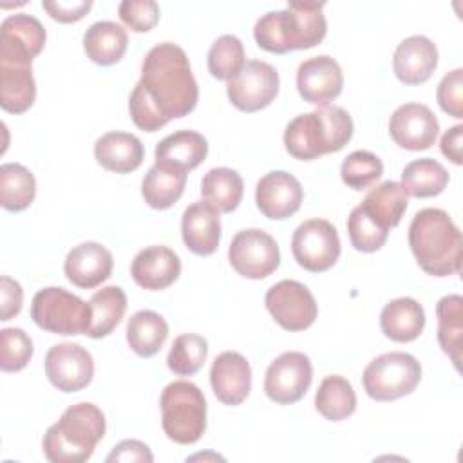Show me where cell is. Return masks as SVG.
Masks as SVG:
<instances>
[{"instance_id":"cell-1","label":"cell","mask_w":463,"mask_h":463,"mask_svg":"<svg viewBox=\"0 0 463 463\" xmlns=\"http://www.w3.org/2000/svg\"><path fill=\"white\" fill-rule=\"evenodd\" d=\"M199 99L197 81L186 52L172 42L154 45L141 63V78L130 92L128 112L145 132L190 114Z\"/></svg>"},{"instance_id":"cell-14","label":"cell","mask_w":463,"mask_h":463,"mask_svg":"<svg viewBox=\"0 0 463 463\" xmlns=\"http://www.w3.org/2000/svg\"><path fill=\"white\" fill-rule=\"evenodd\" d=\"M45 376L61 392L85 389L94 376V360L80 344L61 342L45 354Z\"/></svg>"},{"instance_id":"cell-18","label":"cell","mask_w":463,"mask_h":463,"mask_svg":"<svg viewBox=\"0 0 463 463\" xmlns=\"http://www.w3.org/2000/svg\"><path fill=\"white\" fill-rule=\"evenodd\" d=\"M304 190L298 179L284 170L262 175L255 188V203L260 213L273 221H282L298 212Z\"/></svg>"},{"instance_id":"cell-29","label":"cell","mask_w":463,"mask_h":463,"mask_svg":"<svg viewBox=\"0 0 463 463\" xmlns=\"http://www.w3.org/2000/svg\"><path fill=\"white\" fill-rule=\"evenodd\" d=\"M128 45L127 31L110 20L94 22L83 34V49L90 61L98 65L118 63Z\"/></svg>"},{"instance_id":"cell-8","label":"cell","mask_w":463,"mask_h":463,"mask_svg":"<svg viewBox=\"0 0 463 463\" xmlns=\"http://www.w3.org/2000/svg\"><path fill=\"white\" fill-rule=\"evenodd\" d=\"M420 380V362L403 351H391L376 356L367 364L362 374L367 396L376 402H391L411 394Z\"/></svg>"},{"instance_id":"cell-19","label":"cell","mask_w":463,"mask_h":463,"mask_svg":"<svg viewBox=\"0 0 463 463\" xmlns=\"http://www.w3.org/2000/svg\"><path fill=\"white\" fill-rule=\"evenodd\" d=\"M210 385L224 405H241L251 391V367L237 351H224L215 356L210 369Z\"/></svg>"},{"instance_id":"cell-44","label":"cell","mask_w":463,"mask_h":463,"mask_svg":"<svg viewBox=\"0 0 463 463\" xmlns=\"http://www.w3.org/2000/svg\"><path fill=\"white\" fill-rule=\"evenodd\" d=\"M436 99L443 112L452 118H463V69L447 72L436 90Z\"/></svg>"},{"instance_id":"cell-35","label":"cell","mask_w":463,"mask_h":463,"mask_svg":"<svg viewBox=\"0 0 463 463\" xmlns=\"http://www.w3.org/2000/svg\"><path fill=\"white\" fill-rule=\"evenodd\" d=\"M438 342L445 354L459 371L461 336H463V298L461 295H445L436 306Z\"/></svg>"},{"instance_id":"cell-41","label":"cell","mask_w":463,"mask_h":463,"mask_svg":"<svg viewBox=\"0 0 463 463\" xmlns=\"http://www.w3.org/2000/svg\"><path fill=\"white\" fill-rule=\"evenodd\" d=\"M347 233L354 250L373 253L385 244L389 230L378 226L358 204L347 217Z\"/></svg>"},{"instance_id":"cell-16","label":"cell","mask_w":463,"mask_h":463,"mask_svg":"<svg viewBox=\"0 0 463 463\" xmlns=\"http://www.w3.org/2000/svg\"><path fill=\"white\" fill-rule=\"evenodd\" d=\"M439 123L434 112L423 103H403L389 119L392 141L405 150H427L434 145Z\"/></svg>"},{"instance_id":"cell-23","label":"cell","mask_w":463,"mask_h":463,"mask_svg":"<svg viewBox=\"0 0 463 463\" xmlns=\"http://www.w3.org/2000/svg\"><path fill=\"white\" fill-rule=\"evenodd\" d=\"M181 233L186 248L195 255H212L221 241L219 212L206 201L192 203L181 217Z\"/></svg>"},{"instance_id":"cell-33","label":"cell","mask_w":463,"mask_h":463,"mask_svg":"<svg viewBox=\"0 0 463 463\" xmlns=\"http://www.w3.org/2000/svg\"><path fill=\"white\" fill-rule=\"evenodd\" d=\"M449 184V172L447 168L432 159L421 157L414 159L402 170V183L405 195L412 197H434L445 190Z\"/></svg>"},{"instance_id":"cell-2","label":"cell","mask_w":463,"mask_h":463,"mask_svg":"<svg viewBox=\"0 0 463 463\" xmlns=\"http://www.w3.org/2000/svg\"><path fill=\"white\" fill-rule=\"evenodd\" d=\"M409 246L420 268L429 275L449 277L461 269L463 237L441 208L416 212L409 226Z\"/></svg>"},{"instance_id":"cell-39","label":"cell","mask_w":463,"mask_h":463,"mask_svg":"<svg viewBox=\"0 0 463 463\" xmlns=\"http://www.w3.org/2000/svg\"><path fill=\"white\" fill-rule=\"evenodd\" d=\"M244 63V45L233 34L219 36L208 51V71L217 80L228 81Z\"/></svg>"},{"instance_id":"cell-32","label":"cell","mask_w":463,"mask_h":463,"mask_svg":"<svg viewBox=\"0 0 463 463\" xmlns=\"http://www.w3.org/2000/svg\"><path fill=\"white\" fill-rule=\"evenodd\" d=\"M203 199L219 213L233 212L244 194V183L237 170L217 166L204 174L201 181Z\"/></svg>"},{"instance_id":"cell-25","label":"cell","mask_w":463,"mask_h":463,"mask_svg":"<svg viewBox=\"0 0 463 463\" xmlns=\"http://www.w3.org/2000/svg\"><path fill=\"white\" fill-rule=\"evenodd\" d=\"M156 163L181 170H194L208 154V141L195 130H177L156 145Z\"/></svg>"},{"instance_id":"cell-31","label":"cell","mask_w":463,"mask_h":463,"mask_svg":"<svg viewBox=\"0 0 463 463\" xmlns=\"http://www.w3.org/2000/svg\"><path fill=\"white\" fill-rule=\"evenodd\" d=\"M168 336L166 320L152 311L141 309L136 311L127 324V342L130 349L143 358H150L157 354Z\"/></svg>"},{"instance_id":"cell-42","label":"cell","mask_w":463,"mask_h":463,"mask_svg":"<svg viewBox=\"0 0 463 463\" xmlns=\"http://www.w3.org/2000/svg\"><path fill=\"white\" fill-rule=\"evenodd\" d=\"M33 356V340L20 327L0 331V367L5 373L22 371Z\"/></svg>"},{"instance_id":"cell-28","label":"cell","mask_w":463,"mask_h":463,"mask_svg":"<svg viewBox=\"0 0 463 463\" xmlns=\"http://www.w3.org/2000/svg\"><path fill=\"white\" fill-rule=\"evenodd\" d=\"M36 99L33 67L0 61V105L5 112L22 114Z\"/></svg>"},{"instance_id":"cell-26","label":"cell","mask_w":463,"mask_h":463,"mask_svg":"<svg viewBox=\"0 0 463 463\" xmlns=\"http://www.w3.org/2000/svg\"><path fill=\"white\" fill-rule=\"evenodd\" d=\"M380 327L383 335L394 342H412L425 327V311L421 304L411 297L394 298L383 306Z\"/></svg>"},{"instance_id":"cell-4","label":"cell","mask_w":463,"mask_h":463,"mask_svg":"<svg viewBox=\"0 0 463 463\" xmlns=\"http://www.w3.org/2000/svg\"><path fill=\"white\" fill-rule=\"evenodd\" d=\"M353 119L338 105H324L313 112L298 114L284 130V146L289 156L311 161L324 154L342 150L353 137Z\"/></svg>"},{"instance_id":"cell-40","label":"cell","mask_w":463,"mask_h":463,"mask_svg":"<svg viewBox=\"0 0 463 463\" xmlns=\"http://www.w3.org/2000/svg\"><path fill=\"white\" fill-rule=\"evenodd\" d=\"M383 174L382 159L369 150L351 152L340 166L342 181L353 190H364L376 183Z\"/></svg>"},{"instance_id":"cell-5","label":"cell","mask_w":463,"mask_h":463,"mask_svg":"<svg viewBox=\"0 0 463 463\" xmlns=\"http://www.w3.org/2000/svg\"><path fill=\"white\" fill-rule=\"evenodd\" d=\"M105 416L94 403L81 402L63 411L42 439V449L51 463H83L105 436Z\"/></svg>"},{"instance_id":"cell-27","label":"cell","mask_w":463,"mask_h":463,"mask_svg":"<svg viewBox=\"0 0 463 463\" xmlns=\"http://www.w3.org/2000/svg\"><path fill=\"white\" fill-rule=\"evenodd\" d=\"M186 170L154 163L143 177L141 195L154 210H166L179 201L186 184Z\"/></svg>"},{"instance_id":"cell-43","label":"cell","mask_w":463,"mask_h":463,"mask_svg":"<svg viewBox=\"0 0 463 463\" xmlns=\"http://www.w3.org/2000/svg\"><path fill=\"white\" fill-rule=\"evenodd\" d=\"M118 13L121 22L136 33L150 31L159 20V5L154 0H123Z\"/></svg>"},{"instance_id":"cell-34","label":"cell","mask_w":463,"mask_h":463,"mask_svg":"<svg viewBox=\"0 0 463 463\" xmlns=\"http://www.w3.org/2000/svg\"><path fill=\"white\" fill-rule=\"evenodd\" d=\"M89 304L92 318L87 336L103 338L110 335L121 322L127 311V295L119 286H105L90 297Z\"/></svg>"},{"instance_id":"cell-38","label":"cell","mask_w":463,"mask_h":463,"mask_svg":"<svg viewBox=\"0 0 463 463\" xmlns=\"http://www.w3.org/2000/svg\"><path fill=\"white\" fill-rule=\"evenodd\" d=\"M206 356H208L206 338L195 333H184L172 342V347L166 356V364L174 374L192 376L204 365Z\"/></svg>"},{"instance_id":"cell-30","label":"cell","mask_w":463,"mask_h":463,"mask_svg":"<svg viewBox=\"0 0 463 463\" xmlns=\"http://www.w3.org/2000/svg\"><path fill=\"white\" fill-rule=\"evenodd\" d=\"M360 208L382 228L389 230L400 224L405 210H407V195L400 183L396 181H383L374 186L365 199L362 201Z\"/></svg>"},{"instance_id":"cell-21","label":"cell","mask_w":463,"mask_h":463,"mask_svg":"<svg viewBox=\"0 0 463 463\" xmlns=\"http://www.w3.org/2000/svg\"><path fill=\"white\" fill-rule=\"evenodd\" d=\"M130 275L139 288L161 291L179 279L181 259L168 246H148L136 253Z\"/></svg>"},{"instance_id":"cell-17","label":"cell","mask_w":463,"mask_h":463,"mask_svg":"<svg viewBox=\"0 0 463 463\" xmlns=\"http://www.w3.org/2000/svg\"><path fill=\"white\" fill-rule=\"evenodd\" d=\"M344 74L338 61L327 54L304 60L297 69V89L304 101L324 107L340 96Z\"/></svg>"},{"instance_id":"cell-13","label":"cell","mask_w":463,"mask_h":463,"mask_svg":"<svg viewBox=\"0 0 463 463\" xmlns=\"http://www.w3.org/2000/svg\"><path fill=\"white\" fill-rule=\"evenodd\" d=\"M264 302L269 315L286 331H304L318 315L313 293L298 280L286 279L273 284L266 291Z\"/></svg>"},{"instance_id":"cell-15","label":"cell","mask_w":463,"mask_h":463,"mask_svg":"<svg viewBox=\"0 0 463 463\" xmlns=\"http://www.w3.org/2000/svg\"><path fill=\"white\" fill-rule=\"evenodd\" d=\"M45 45L43 24L27 13L7 16L0 25V61L31 65Z\"/></svg>"},{"instance_id":"cell-47","label":"cell","mask_w":463,"mask_h":463,"mask_svg":"<svg viewBox=\"0 0 463 463\" xmlns=\"http://www.w3.org/2000/svg\"><path fill=\"white\" fill-rule=\"evenodd\" d=\"M107 461L109 463H114V461H123V463L145 461V463H150V461H154V456H152L146 443H143L139 439H123L110 450V454L107 456Z\"/></svg>"},{"instance_id":"cell-45","label":"cell","mask_w":463,"mask_h":463,"mask_svg":"<svg viewBox=\"0 0 463 463\" xmlns=\"http://www.w3.org/2000/svg\"><path fill=\"white\" fill-rule=\"evenodd\" d=\"M42 7L51 14V18H54L61 24H71V22L81 20L92 7V2L90 0H76V2H72V0H69V2L45 0V2H42Z\"/></svg>"},{"instance_id":"cell-3","label":"cell","mask_w":463,"mask_h":463,"mask_svg":"<svg viewBox=\"0 0 463 463\" xmlns=\"http://www.w3.org/2000/svg\"><path fill=\"white\" fill-rule=\"evenodd\" d=\"M322 9L324 2L291 0L286 9L262 14L253 27L257 45L275 54L318 45L327 31Z\"/></svg>"},{"instance_id":"cell-48","label":"cell","mask_w":463,"mask_h":463,"mask_svg":"<svg viewBox=\"0 0 463 463\" xmlns=\"http://www.w3.org/2000/svg\"><path fill=\"white\" fill-rule=\"evenodd\" d=\"M461 137H463V125H454L450 127L443 136H441V154L450 159L454 165H461Z\"/></svg>"},{"instance_id":"cell-36","label":"cell","mask_w":463,"mask_h":463,"mask_svg":"<svg viewBox=\"0 0 463 463\" xmlns=\"http://www.w3.org/2000/svg\"><path fill=\"white\" fill-rule=\"evenodd\" d=\"M315 409L329 421H342L356 409V394L349 380L340 374L326 376L315 394Z\"/></svg>"},{"instance_id":"cell-7","label":"cell","mask_w":463,"mask_h":463,"mask_svg":"<svg viewBox=\"0 0 463 463\" xmlns=\"http://www.w3.org/2000/svg\"><path fill=\"white\" fill-rule=\"evenodd\" d=\"M33 322L54 335H81L89 331L92 311L90 304L63 288H43L31 302Z\"/></svg>"},{"instance_id":"cell-22","label":"cell","mask_w":463,"mask_h":463,"mask_svg":"<svg viewBox=\"0 0 463 463\" xmlns=\"http://www.w3.org/2000/svg\"><path fill=\"white\" fill-rule=\"evenodd\" d=\"M436 43L423 34H412L402 40L392 56L394 74L405 85H420L427 81L436 71Z\"/></svg>"},{"instance_id":"cell-6","label":"cell","mask_w":463,"mask_h":463,"mask_svg":"<svg viewBox=\"0 0 463 463\" xmlns=\"http://www.w3.org/2000/svg\"><path fill=\"white\" fill-rule=\"evenodd\" d=\"M161 427L168 439L192 445L206 430V398L203 391L186 380L168 383L161 392Z\"/></svg>"},{"instance_id":"cell-10","label":"cell","mask_w":463,"mask_h":463,"mask_svg":"<svg viewBox=\"0 0 463 463\" xmlns=\"http://www.w3.org/2000/svg\"><path fill=\"white\" fill-rule=\"evenodd\" d=\"M228 260L232 268L251 280L271 275L280 264V251L277 241L259 228H248L235 233L228 248Z\"/></svg>"},{"instance_id":"cell-12","label":"cell","mask_w":463,"mask_h":463,"mask_svg":"<svg viewBox=\"0 0 463 463\" xmlns=\"http://www.w3.org/2000/svg\"><path fill=\"white\" fill-rule=\"evenodd\" d=\"M313 380V365L307 354L288 351L279 354L264 376L266 396L279 405H291L304 398Z\"/></svg>"},{"instance_id":"cell-9","label":"cell","mask_w":463,"mask_h":463,"mask_svg":"<svg viewBox=\"0 0 463 463\" xmlns=\"http://www.w3.org/2000/svg\"><path fill=\"white\" fill-rule=\"evenodd\" d=\"M291 251L304 269L313 273L326 271L340 257L338 232L326 219H307L293 232Z\"/></svg>"},{"instance_id":"cell-24","label":"cell","mask_w":463,"mask_h":463,"mask_svg":"<svg viewBox=\"0 0 463 463\" xmlns=\"http://www.w3.org/2000/svg\"><path fill=\"white\" fill-rule=\"evenodd\" d=\"M96 161L110 172L128 174L141 166L145 159V148L139 137L128 132H107L94 143Z\"/></svg>"},{"instance_id":"cell-37","label":"cell","mask_w":463,"mask_h":463,"mask_svg":"<svg viewBox=\"0 0 463 463\" xmlns=\"http://www.w3.org/2000/svg\"><path fill=\"white\" fill-rule=\"evenodd\" d=\"M36 195V179L20 163L0 166V204L9 212H22L31 206Z\"/></svg>"},{"instance_id":"cell-11","label":"cell","mask_w":463,"mask_h":463,"mask_svg":"<svg viewBox=\"0 0 463 463\" xmlns=\"http://www.w3.org/2000/svg\"><path fill=\"white\" fill-rule=\"evenodd\" d=\"M279 72L262 60H248L228 80L226 92L232 105L242 112H257L268 107L279 92Z\"/></svg>"},{"instance_id":"cell-46","label":"cell","mask_w":463,"mask_h":463,"mask_svg":"<svg viewBox=\"0 0 463 463\" xmlns=\"http://www.w3.org/2000/svg\"><path fill=\"white\" fill-rule=\"evenodd\" d=\"M22 304H24V289L22 286L4 275L0 279V320H11L13 317H16L22 309Z\"/></svg>"},{"instance_id":"cell-20","label":"cell","mask_w":463,"mask_h":463,"mask_svg":"<svg viewBox=\"0 0 463 463\" xmlns=\"http://www.w3.org/2000/svg\"><path fill=\"white\" fill-rule=\"evenodd\" d=\"M112 253L99 242L87 241L74 246L63 262L69 282L81 289H92L105 282L112 273Z\"/></svg>"}]
</instances>
